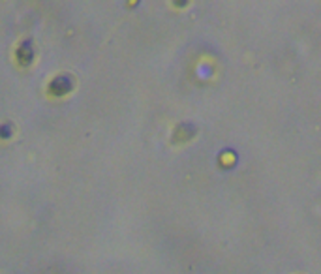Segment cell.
I'll list each match as a JSON object with an SVG mask.
<instances>
[{
	"label": "cell",
	"mask_w": 321,
	"mask_h": 274,
	"mask_svg": "<svg viewBox=\"0 0 321 274\" xmlns=\"http://www.w3.org/2000/svg\"><path fill=\"white\" fill-rule=\"evenodd\" d=\"M71 89H73V83H71V79L66 77V75L55 77L53 81L49 83V92H51L53 96H64V94H68Z\"/></svg>",
	"instance_id": "1"
}]
</instances>
